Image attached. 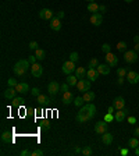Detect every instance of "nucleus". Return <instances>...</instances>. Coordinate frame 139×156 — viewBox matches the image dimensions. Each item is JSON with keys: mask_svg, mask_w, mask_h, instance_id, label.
<instances>
[{"mask_svg": "<svg viewBox=\"0 0 139 156\" xmlns=\"http://www.w3.org/2000/svg\"><path fill=\"white\" fill-rule=\"evenodd\" d=\"M117 84H118V85H123V84H124V77H118V79H117Z\"/></svg>", "mask_w": 139, "mask_h": 156, "instance_id": "3c124183", "label": "nucleus"}, {"mask_svg": "<svg viewBox=\"0 0 139 156\" xmlns=\"http://www.w3.org/2000/svg\"><path fill=\"white\" fill-rule=\"evenodd\" d=\"M97 71L100 75H108L110 74V66L108 64H99L97 66Z\"/></svg>", "mask_w": 139, "mask_h": 156, "instance_id": "412c9836", "label": "nucleus"}, {"mask_svg": "<svg viewBox=\"0 0 139 156\" xmlns=\"http://www.w3.org/2000/svg\"><path fill=\"white\" fill-rule=\"evenodd\" d=\"M16 92H17V89L14 86H8L7 89L4 91L3 96H4L6 99H14V98H16Z\"/></svg>", "mask_w": 139, "mask_h": 156, "instance_id": "a211bd4d", "label": "nucleus"}, {"mask_svg": "<svg viewBox=\"0 0 139 156\" xmlns=\"http://www.w3.org/2000/svg\"><path fill=\"white\" fill-rule=\"evenodd\" d=\"M57 17H59L60 20H61V18H64V11H60V13L57 14Z\"/></svg>", "mask_w": 139, "mask_h": 156, "instance_id": "5fc2aeb1", "label": "nucleus"}, {"mask_svg": "<svg viewBox=\"0 0 139 156\" xmlns=\"http://www.w3.org/2000/svg\"><path fill=\"white\" fill-rule=\"evenodd\" d=\"M32 156H43V151L42 149H35L32 152Z\"/></svg>", "mask_w": 139, "mask_h": 156, "instance_id": "79ce46f5", "label": "nucleus"}, {"mask_svg": "<svg viewBox=\"0 0 139 156\" xmlns=\"http://www.w3.org/2000/svg\"><path fill=\"white\" fill-rule=\"evenodd\" d=\"M74 151H75V153H82V149H81V148H78V146H77L75 149H74Z\"/></svg>", "mask_w": 139, "mask_h": 156, "instance_id": "6e6d98bb", "label": "nucleus"}, {"mask_svg": "<svg viewBox=\"0 0 139 156\" xmlns=\"http://www.w3.org/2000/svg\"><path fill=\"white\" fill-rule=\"evenodd\" d=\"M24 98H21V96H18V98H14V101H13V106L14 107H20V106H22L24 105Z\"/></svg>", "mask_w": 139, "mask_h": 156, "instance_id": "c85d7f7f", "label": "nucleus"}, {"mask_svg": "<svg viewBox=\"0 0 139 156\" xmlns=\"http://www.w3.org/2000/svg\"><path fill=\"white\" fill-rule=\"evenodd\" d=\"M31 66H29V60H20V62H17L14 64V67H13V71H14V74L16 75H24L28 68H29Z\"/></svg>", "mask_w": 139, "mask_h": 156, "instance_id": "f03ea898", "label": "nucleus"}, {"mask_svg": "<svg viewBox=\"0 0 139 156\" xmlns=\"http://www.w3.org/2000/svg\"><path fill=\"white\" fill-rule=\"evenodd\" d=\"M78 59H79V56H78L77 52H72V53L70 55V60H71V62L77 63V62H78Z\"/></svg>", "mask_w": 139, "mask_h": 156, "instance_id": "e433bc0d", "label": "nucleus"}, {"mask_svg": "<svg viewBox=\"0 0 139 156\" xmlns=\"http://www.w3.org/2000/svg\"><path fill=\"white\" fill-rule=\"evenodd\" d=\"M127 113H128V110L125 109H121V110H117L116 114H114V120L116 121H118V123H121V121H124V118L127 117Z\"/></svg>", "mask_w": 139, "mask_h": 156, "instance_id": "f3484780", "label": "nucleus"}, {"mask_svg": "<svg viewBox=\"0 0 139 156\" xmlns=\"http://www.w3.org/2000/svg\"><path fill=\"white\" fill-rule=\"evenodd\" d=\"M20 156H32V152H29V151H27V149H24L22 152L20 153Z\"/></svg>", "mask_w": 139, "mask_h": 156, "instance_id": "a18cd8bd", "label": "nucleus"}, {"mask_svg": "<svg viewBox=\"0 0 139 156\" xmlns=\"http://www.w3.org/2000/svg\"><path fill=\"white\" fill-rule=\"evenodd\" d=\"M60 86L59 85V82H56V81H52V82H49V85H47V91H49V94L50 96H56V95L60 92Z\"/></svg>", "mask_w": 139, "mask_h": 156, "instance_id": "6e6552de", "label": "nucleus"}, {"mask_svg": "<svg viewBox=\"0 0 139 156\" xmlns=\"http://www.w3.org/2000/svg\"><path fill=\"white\" fill-rule=\"evenodd\" d=\"M36 101H38V103L40 105V106H45V105H49L50 103V98H47V96H45V95H39V96H36Z\"/></svg>", "mask_w": 139, "mask_h": 156, "instance_id": "5701e85b", "label": "nucleus"}, {"mask_svg": "<svg viewBox=\"0 0 139 156\" xmlns=\"http://www.w3.org/2000/svg\"><path fill=\"white\" fill-rule=\"evenodd\" d=\"M75 70H77V68H75V63H74V62L68 60V62L63 63V73H64V74L70 75L71 73H74Z\"/></svg>", "mask_w": 139, "mask_h": 156, "instance_id": "423d86ee", "label": "nucleus"}, {"mask_svg": "<svg viewBox=\"0 0 139 156\" xmlns=\"http://www.w3.org/2000/svg\"><path fill=\"white\" fill-rule=\"evenodd\" d=\"M68 88H70L68 82H65V84H63V85L60 86V91H61L63 94H64V92H67V91H68Z\"/></svg>", "mask_w": 139, "mask_h": 156, "instance_id": "a19ab883", "label": "nucleus"}, {"mask_svg": "<svg viewBox=\"0 0 139 156\" xmlns=\"http://www.w3.org/2000/svg\"><path fill=\"white\" fill-rule=\"evenodd\" d=\"M127 74H128V70H127V68H125V67H118V68H117V75H118V77H127Z\"/></svg>", "mask_w": 139, "mask_h": 156, "instance_id": "7c9ffc66", "label": "nucleus"}, {"mask_svg": "<svg viewBox=\"0 0 139 156\" xmlns=\"http://www.w3.org/2000/svg\"><path fill=\"white\" fill-rule=\"evenodd\" d=\"M134 50H135V52H136V53L139 55V43H135V47H134Z\"/></svg>", "mask_w": 139, "mask_h": 156, "instance_id": "864d4df0", "label": "nucleus"}, {"mask_svg": "<svg viewBox=\"0 0 139 156\" xmlns=\"http://www.w3.org/2000/svg\"><path fill=\"white\" fill-rule=\"evenodd\" d=\"M134 135H135V137H139V127L134 130Z\"/></svg>", "mask_w": 139, "mask_h": 156, "instance_id": "603ef678", "label": "nucleus"}, {"mask_svg": "<svg viewBox=\"0 0 139 156\" xmlns=\"http://www.w3.org/2000/svg\"><path fill=\"white\" fill-rule=\"evenodd\" d=\"M99 11H100L102 14H104V13H106V11H107V7H106V6H104V4H102L100 7H99Z\"/></svg>", "mask_w": 139, "mask_h": 156, "instance_id": "de8ad7c7", "label": "nucleus"}, {"mask_svg": "<svg viewBox=\"0 0 139 156\" xmlns=\"http://www.w3.org/2000/svg\"><path fill=\"white\" fill-rule=\"evenodd\" d=\"M93 153V151L91 146H85V148L82 149V155H85V156H91Z\"/></svg>", "mask_w": 139, "mask_h": 156, "instance_id": "72a5a7b5", "label": "nucleus"}, {"mask_svg": "<svg viewBox=\"0 0 139 156\" xmlns=\"http://www.w3.org/2000/svg\"><path fill=\"white\" fill-rule=\"evenodd\" d=\"M74 99H75V96H74V94L71 92V91H67V92H64L63 94V103L64 105H70V103H72L74 102Z\"/></svg>", "mask_w": 139, "mask_h": 156, "instance_id": "2eb2a0df", "label": "nucleus"}, {"mask_svg": "<svg viewBox=\"0 0 139 156\" xmlns=\"http://www.w3.org/2000/svg\"><path fill=\"white\" fill-rule=\"evenodd\" d=\"M138 145H139V140L136 138V137H134V138H131V140L128 141V146H129L131 149H135Z\"/></svg>", "mask_w": 139, "mask_h": 156, "instance_id": "cd10ccee", "label": "nucleus"}, {"mask_svg": "<svg viewBox=\"0 0 139 156\" xmlns=\"http://www.w3.org/2000/svg\"><path fill=\"white\" fill-rule=\"evenodd\" d=\"M108 130V123L106 120H102V121H97L96 125H95V131L96 134H104Z\"/></svg>", "mask_w": 139, "mask_h": 156, "instance_id": "39448f33", "label": "nucleus"}, {"mask_svg": "<svg viewBox=\"0 0 139 156\" xmlns=\"http://www.w3.org/2000/svg\"><path fill=\"white\" fill-rule=\"evenodd\" d=\"M1 142H3V144H13V142H14L13 134L8 133V131H4V133L1 134Z\"/></svg>", "mask_w": 139, "mask_h": 156, "instance_id": "6ab92c4d", "label": "nucleus"}, {"mask_svg": "<svg viewBox=\"0 0 139 156\" xmlns=\"http://www.w3.org/2000/svg\"><path fill=\"white\" fill-rule=\"evenodd\" d=\"M124 1H127V3H132L134 0H124Z\"/></svg>", "mask_w": 139, "mask_h": 156, "instance_id": "052dcab7", "label": "nucleus"}, {"mask_svg": "<svg viewBox=\"0 0 139 156\" xmlns=\"http://www.w3.org/2000/svg\"><path fill=\"white\" fill-rule=\"evenodd\" d=\"M120 152H121V155H123V156H127V155H128V149H127V148H123L121 151H120Z\"/></svg>", "mask_w": 139, "mask_h": 156, "instance_id": "8fccbe9b", "label": "nucleus"}, {"mask_svg": "<svg viewBox=\"0 0 139 156\" xmlns=\"http://www.w3.org/2000/svg\"><path fill=\"white\" fill-rule=\"evenodd\" d=\"M29 49H31V50H36V49H39V47H38V42H35V40L31 42V43H29Z\"/></svg>", "mask_w": 139, "mask_h": 156, "instance_id": "37998d69", "label": "nucleus"}, {"mask_svg": "<svg viewBox=\"0 0 139 156\" xmlns=\"http://www.w3.org/2000/svg\"><path fill=\"white\" fill-rule=\"evenodd\" d=\"M89 21H91L95 27H99V25H102V23H103V14H102V13H93L92 16H91V18H89Z\"/></svg>", "mask_w": 139, "mask_h": 156, "instance_id": "1a4fd4ad", "label": "nucleus"}, {"mask_svg": "<svg viewBox=\"0 0 139 156\" xmlns=\"http://www.w3.org/2000/svg\"><path fill=\"white\" fill-rule=\"evenodd\" d=\"M84 101H85V103H91V102L95 99V92H92V91H86L85 94H84Z\"/></svg>", "mask_w": 139, "mask_h": 156, "instance_id": "b1692460", "label": "nucleus"}, {"mask_svg": "<svg viewBox=\"0 0 139 156\" xmlns=\"http://www.w3.org/2000/svg\"><path fill=\"white\" fill-rule=\"evenodd\" d=\"M31 74L35 78L42 77V74H43V67H42L39 63H33L31 66Z\"/></svg>", "mask_w": 139, "mask_h": 156, "instance_id": "0eeeda50", "label": "nucleus"}, {"mask_svg": "<svg viewBox=\"0 0 139 156\" xmlns=\"http://www.w3.org/2000/svg\"><path fill=\"white\" fill-rule=\"evenodd\" d=\"M91 84H92V81L88 78H81V79H78V84H77V89L79 92H82V94H85L86 91H89L91 89Z\"/></svg>", "mask_w": 139, "mask_h": 156, "instance_id": "7ed1b4c3", "label": "nucleus"}, {"mask_svg": "<svg viewBox=\"0 0 139 156\" xmlns=\"http://www.w3.org/2000/svg\"><path fill=\"white\" fill-rule=\"evenodd\" d=\"M74 103H75V106H78V107H82L84 103H85V101H84L82 96H77V98L74 99Z\"/></svg>", "mask_w": 139, "mask_h": 156, "instance_id": "2f4dec72", "label": "nucleus"}, {"mask_svg": "<svg viewBox=\"0 0 139 156\" xmlns=\"http://www.w3.org/2000/svg\"><path fill=\"white\" fill-rule=\"evenodd\" d=\"M127 81H128L129 84H138L139 74L136 71H128V74H127Z\"/></svg>", "mask_w": 139, "mask_h": 156, "instance_id": "f8f14e48", "label": "nucleus"}, {"mask_svg": "<svg viewBox=\"0 0 139 156\" xmlns=\"http://www.w3.org/2000/svg\"><path fill=\"white\" fill-rule=\"evenodd\" d=\"M106 62H107V64L110 67H116L118 64V57L110 52V53H106Z\"/></svg>", "mask_w": 139, "mask_h": 156, "instance_id": "9d476101", "label": "nucleus"}, {"mask_svg": "<svg viewBox=\"0 0 139 156\" xmlns=\"http://www.w3.org/2000/svg\"><path fill=\"white\" fill-rule=\"evenodd\" d=\"M99 7H100V6H99L97 3L92 1V3H89V4H88L86 10H88V11H91V13L93 14V13H97V11H99Z\"/></svg>", "mask_w": 139, "mask_h": 156, "instance_id": "393cba45", "label": "nucleus"}, {"mask_svg": "<svg viewBox=\"0 0 139 156\" xmlns=\"http://www.w3.org/2000/svg\"><path fill=\"white\" fill-rule=\"evenodd\" d=\"M124 60L128 63V64H132L138 60V53L135 50H125L124 53Z\"/></svg>", "mask_w": 139, "mask_h": 156, "instance_id": "20e7f679", "label": "nucleus"}, {"mask_svg": "<svg viewBox=\"0 0 139 156\" xmlns=\"http://www.w3.org/2000/svg\"><path fill=\"white\" fill-rule=\"evenodd\" d=\"M88 1H89V3H92V1H95V0H88Z\"/></svg>", "mask_w": 139, "mask_h": 156, "instance_id": "680f3d73", "label": "nucleus"}, {"mask_svg": "<svg viewBox=\"0 0 139 156\" xmlns=\"http://www.w3.org/2000/svg\"><path fill=\"white\" fill-rule=\"evenodd\" d=\"M113 106H114V109L116 110H121L125 107V101H124L123 96H117L116 99L113 101Z\"/></svg>", "mask_w": 139, "mask_h": 156, "instance_id": "ddd939ff", "label": "nucleus"}, {"mask_svg": "<svg viewBox=\"0 0 139 156\" xmlns=\"http://www.w3.org/2000/svg\"><path fill=\"white\" fill-rule=\"evenodd\" d=\"M102 50H103L104 53H110V52H111V46H110L108 43H104V45H102Z\"/></svg>", "mask_w": 139, "mask_h": 156, "instance_id": "4c0bfd02", "label": "nucleus"}, {"mask_svg": "<svg viewBox=\"0 0 139 156\" xmlns=\"http://www.w3.org/2000/svg\"><path fill=\"white\" fill-rule=\"evenodd\" d=\"M96 113V106L93 103H86L84 105L77 114V121L78 123H86L89 120H92Z\"/></svg>", "mask_w": 139, "mask_h": 156, "instance_id": "f257e3e1", "label": "nucleus"}, {"mask_svg": "<svg viewBox=\"0 0 139 156\" xmlns=\"http://www.w3.org/2000/svg\"><path fill=\"white\" fill-rule=\"evenodd\" d=\"M28 60H29V63H31V64H33V63H36V60H38V59H36V56H29V57H28Z\"/></svg>", "mask_w": 139, "mask_h": 156, "instance_id": "09e8293b", "label": "nucleus"}, {"mask_svg": "<svg viewBox=\"0 0 139 156\" xmlns=\"http://www.w3.org/2000/svg\"><path fill=\"white\" fill-rule=\"evenodd\" d=\"M134 42H135V43H139V35L134 36Z\"/></svg>", "mask_w": 139, "mask_h": 156, "instance_id": "4d7b16f0", "label": "nucleus"}, {"mask_svg": "<svg viewBox=\"0 0 139 156\" xmlns=\"http://www.w3.org/2000/svg\"><path fill=\"white\" fill-rule=\"evenodd\" d=\"M42 130H43V131H49V130H50V123H49L47 120H43V121H42Z\"/></svg>", "mask_w": 139, "mask_h": 156, "instance_id": "c9c22d12", "label": "nucleus"}, {"mask_svg": "<svg viewBox=\"0 0 139 156\" xmlns=\"http://www.w3.org/2000/svg\"><path fill=\"white\" fill-rule=\"evenodd\" d=\"M134 151H135V155H136V156H139V145H138V146H136V148H135V149H134Z\"/></svg>", "mask_w": 139, "mask_h": 156, "instance_id": "bf43d9fd", "label": "nucleus"}, {"mask_svg": "<svg viewBox=\"0 0 139 156\" xmlns=\"http://www.w3.org/2000/svg\"><path fill=\"white\" fill-rule=\"evenodd\" d=\"M97 66H99L97 59H91V62H89V68H97Z\"/></svg>", "mask_w": 139, "mask_h": 156, "instance_id": "f704fd0d", "label": "nucleus"}, {"mask_svg": "<svg viewBox=\"0 0 139 156\" xmlns=\"http://www.w3.org/2000/svg\"><path fill=\"white\" fill-rule=\"evenodd\" d=\"M107 112H108V113H113V112H114V106L111 105V106L108 107V110H107Z\"/></svg>", "mask_w": 139, "mask_h": 156, "instance_id": "13d9d810", "label": "nucleus"}, {"mask_svg": "<svg viewBox=\"0 0 139 156\" xmlns=\"http://www.w3.org/2000/svg\"><path fill=\"white\" fill-rule=\"evenodd\" d=\"M39 17H40L42 20H49V21H50L54 16H53V11H52L50 8H42V10L39 11Z\"/></svg>", "mask_w": 139, "mask_h": 156, "instance_id": "9b49d317", "label": "nucleus"}, {"mask_svg": "<svg viewBox=\"0 0 139 156\" xmlns=\"http://www.w3.org/2000/svg\"><path fill=\"white\" fill-rule=\"evenodd\" d=\"M7 84H8V86H14V88H16L18 82H17V79H16V78H8Z\"/></svg>", "mask_w": 139, "mask_h": 156, "instance_id": "58836bf2", "label": "nucleus"}, {"mask_svg": "<svg viewBox=\"0 0 139 156\" xmlns=\"http://www.w3.org/2000/svg\"><path fill=\"white\" fill-rule=\"evenodd\" d=\"M50 28H52L53 31H60V29H61V21H60L59 17H53V18L50 20Z\"/></svg>", "mask_w": 139, "mask_h": 156, "instance_id": "dca6fc26", "label": "nucleus"}, {"mask_svg": "<svg viewBox=\"0 0 139 156\" xmlns=\"http://www.w3.org/2000/svg\"><path fill=\"white\" fill-rule=\"evenodd\" d=\"M99 71H97V68H88V71H86V78H89L91 81H96L97 78H99Z\"/></svg>", "mask_w": 139, "mask_h": 156, "instance_id": "4468645a", "label": "nucleus"}, {"mask_svg": "<svg viewBox=\"0 0 139 156\" xmlns=\"http://www.w3.org/2000/svg\"><path fill=\"white\" fill-rule=\"evenodd\" d=\"M128 123H129V124H135V123H136V118L134 116H129L128 117Z\"/></svg>", "mask_w": 139, "mask_h": 156, "instance_id": "49530a36", "label": "nucleus"}, {"mask_svg": "<svg viewBox=\"0 0 139 156\" xmlns=\"http://www.w3.org/2000/svg\"><path fill=\"white\" fill-rule=\"evenodd\" d=\"M31 94L33 95V96H39V95H40V91H39V88H32Z\"/></svg>", "mask_w": 139, "mask_h": 156, "instance_id": "c03bdc74", "label": "nucleus"}, {"mask_svg": "<svg viewBox=\"0 0 139 156\" xmlns=\"http://www.w3.org/2000/svg\"><path fill=\"white\" fill-rule=\"evenodd\" d=\"M16 89H17V92H20V94H27L29 91V85L27 82H18Z\"/></svg>", "mask_w": 139, "mask_h": 156, "instance_id": "aec40b11", "label": "nucleus"}, {"mask_svg": "<svg viewBox=\"0 0 139 156\" xmlns=\"http://www.w3.org/2000/svg\"><path fill=\"white\" fill-rule=\"evenodd\" d=\"M102 142L104 145H111V142H113V134L107 133V131L104 134H102Z\"/></svg>", "mask_w": 139, "mask_h": 156, "instance_id": "4be33fe9", "label": "nucleus"}, {"mask_svg": "<svg viewBox=\"0 0 139 156\" xmlns=\"http://www.w3.org/2000/svg\"><path fill=\"white\" fill-rule=\"evenodd\" d=\"M75 75H77V78H86V70L84 68V67H78L77 70H75Z\"/></svg>", "mask_w": 139, "mask_h": 156, "instance_id": "a878e982", "label": "nucleus"}, {"mask_svg": "<svg viewBox=\"0 0 139 156\" xmlns=\"http://www.w3.org/2000/svg\"><path fill=\"white\" fill-rule=\"evenodd\" d=\"M117 50H120V52H125V50H127V43L123 42V40L118 42V43H117Z\"/></svg>", "mask_w": 139, "mask_h": 156, "instance_id": "473e14b6", "label": "nucleus"}, {"mask_svg": "<svg viewBox=\"0 0 139 156\" xmlns=\"http://www.w3.org/2000/svg\"><path fill=\"white\" fill-rule=\"evenodd\" d=\"M35 56H36L38 60H43V59L46 57V53H45V50H42V49H36V50H35Z\"/></svg>", "mask_w": 139, "mask_h": 156, "instance_id": "c756f323", "label": "nucleus"}, {"mask_svg": "<svg viewBox=\"0 0 139 156\" xmlns=\"http://www.w3.org/2000/svg\"><path fill=\"white\" fill-rule=\"evenodd\" d=\"M67 82H68L70 86H77V84H78L77 75H71V74H70L68 77H67Z\"/></svg>", "mask_w": 139, "mask_h": 156, "instance_id": "bb28decb", "label": "nucleus"}, {"mask_svg": "<svg viewBox=\"0 0 139 156\" xmlns=\"http://www.w3.org/2000/svg\"><path fill=\"white\" fill-rule=\"evenodd\" d=\"M104 120H106L107 123H111V121L114 120V116H113V113H107V114L104 116Z\"/></svg>", "mask_w": 139, "mask_h": 156, "instance_id": "ea45409f", "label": "nucleus"}]
</instances>
